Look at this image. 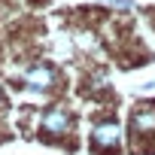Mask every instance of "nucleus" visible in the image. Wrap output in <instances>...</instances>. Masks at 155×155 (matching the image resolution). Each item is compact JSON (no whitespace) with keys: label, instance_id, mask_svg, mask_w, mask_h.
Wrapping results in <instances>:
<instances>
[{"label":"nucleus","instance_id":"obj_1","mask_svg":"<svg viewBox=\"0 0 155 155\" xmlns=\"http://www.w3.org/2000/svg\"><path fill=\"white\" fill-rule=\"evenodd\" d=\"M58 82H61V73L49 61H34V64L21 67V73H18V85L31 94H49L58 88Z\"/></svg>","mask_w":155,"mask_h":155},{"label":"nucleus","instance_id":"obj_2","mask_svg":"<svg viewBox=\"0 0 155 155\" xmlns=\"http://www.w3.org/2000/svg\"><path fill=\"white\" fill-rule=\"evenodd\" d=\"M37 128H40V137H46V140H64V137L73 134L76 119H73V113L67 107L52 104V107H46L40 113V125Z\"/></svg>","mask_w":155,"mask_h":155},{"label":"nucleus","instance_id":"obj_3","mask_svg":"<svg viewBox=\"0 0 155 155\" xmlns=\"http://www.w3.org/2000/svg\"><path fill=\"white\" fill-rule=\"evenodd\" d=\"M88 146L94 155H116L122 149V125L119 119H101L91 125L88 134Z\"/></svg>","mask_w":155,"mask_h":155},{"label":"nucleus","instance_id":"obj_4","mask_svg":"<svg viewBox=\"0 0 155 155\" xmlns=\"http://www.w3.org/2000/svg\"><path fill=\"white\" fill-rule=\"evenodd\" d=\"M128 134L134 140V149H140L146 140H155V104H137L131 110Z\"/></svg>","mask_w":155,"mask_h":155},{"label":"nucleus","instance_id":"obj_5","mask_svg":"<svg viewBox=\"0 0 155 155\" xmlns=\"http://www.w3.org/2000/svg\"><path fill=\"white\" fill-rule=\"evenodd\" d=\"M107 3H110L113 9H125V12L134 9V0H107Z\"/></svg>","mask_w":155,"mask_h":155},{"label":"nucleus","instance_id":"obj_6","mask_svg":"<svg viewBox=\"0 0 155 155\" xmlns=\"http://www.w3.org/2000/svg\"><path fill=\"white\" fill-rule=\"evenodd\" d=\"M0 104H3V88H0Z\"/></svg>","mask_w":155,"mask_h":155}]
</instances>
